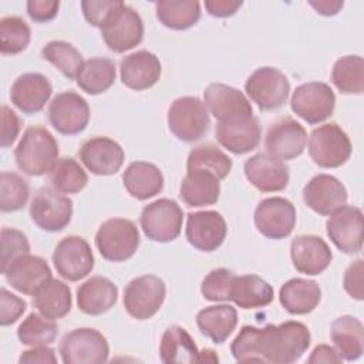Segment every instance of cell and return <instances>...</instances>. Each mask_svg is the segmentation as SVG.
Returning <instances> with one entry per match:
<instances>
[{"instance_id":"cell-1","label":"cell","mask_w":364,"mask_h":364,"mask_svg":"<svg viewBox=\"0 0 364 364\" xmlns=\"http://www.w3.org/2000/svg\"><path fill=\"white\" fill-rule=\"evenodd\" d=\"M310 346L306 324L294 320L262 328L243 326L230 344V353L239 363L291 364L300 360Z\"/></svg>"},{"instance_id":"cell-2","label":"cell","mask_w":364,"mask_h":364,"mask_svg":"<svg viewBox=\"0 0 364 364\" xmlns=\"http://www.w3.org/2000/svg\"><path fill=\"white\" fill-rule=\"evenodd\" d=\"M58 142L53 134L41 127H28L14 149V159L20 171L28 176L50 173L58 161Z\"/></svg>"},{"instance_id":"cell-3","label":"cell","mask_w":364,"mask_h":364,"mask_svg":"<svg viewBox=\"0 0 364 364\" xmlns=\"http://www.w3.org/2000/svg\"><path fill=\"white\" fill-rule=\"evenodd\" d=\"M136 225L125 218H111L101 223L95 235V245L100 255L114 263L131 259L139 246Z\"/></svg>"},{"instance_id":"cell-4","label":"cell","mask_w":364,"mask_h":364,"mask_svg":"<svg viewBox=\"0 0 364 364\" xmlns=\"http://www.w3.org/2000/svg\"><path fill=\"white\" fill-rule=\"evenodd\" d=\"M209 111L202 100L192 95L176 98L168 109V127L183 142L200 139L209 129Z\"/></svg>"},{"instance_id":"cell-5","label":"cell","mask_w":364,"mask_h":364,"mask_svg":"<svg viewBox=\"0 0 364 364\" xmlns=\"http://www.w3.org/2000/svg\"><path fill=\"white\" fill-rule=\"evenodd\" d=\"M309 154L320 168H338L351 155V141L338 124H323L310 132Z\"/></svg>"},{"instance_id":"cell-6","label":"cell","mask_w":364,"mask_h":364,"mask_svg":"<svg viewBox=\"0 0 364 364\" xmlns=\"http://www.w3.org/2000/svg\"><path fill=\"white\" fill-rule=\"evenodd\" d=\"M58 353L64 364H101L108 360L109 346L102 333L82 327L61 338Z\"/></svg>"},{"instance_id":"cell-7","label":"cell","mask_w":364,"mask_h":364,"mask_svg":"<svg viewBox=\"0 0 364 364\" xmlns=\"http://www.w3.org/2000/svg\"><path fill=\"white\" fill-rule=\"evenodd\" d=\"M182 222L183 212L181 206L168 198L145 205L139 216V225L145 236L159 243L175 240L181 233Z\"/></svg>"},{"instance_id":"cell-8","label":"cell","mask_w":364,"mask_h":364,"mask_svg":"<svg viewBox=\"0 0 364 364\" xmlns=\"http://www.w3.org/2000/svg\"><path fill=\"white\" fill-rule=\"evenodd\" d=\"M166 297V286L155 274L132 279L124 289V307L136 320L151 318L158 313Z\"/></svg>"},{"instance_id":"cell-9","label":"cell","mask_w":364,"mask_h":364,"mask_svg":"<svg viewBox=\"0 0 364 364\" xmlns=\"http://www.w3.org/2000/svg\"><path fill=\"white\" fill-rule=\"evenodd\" d=\"M247 97L263 111L277 109L284 105L290 94L287 77L274 67L255 70L245 82Z\"/></svg>"},{"instance_id":"cell-10","label":"cell","mask_w":364,"mask_h":364,"mask_svg":"<svg viewBox=\"0 0 364 364\" xmlns=\"http://www.w3.org/2000/svg\"><path fill=\"white\" fill-rule=\"evenodd\" d=\"M336 107V95L328 84L321 81H311L299 85L291 95V111L314 125L331 117Z\"/></svg>"},{"instance_id":"cell-11","label":"cell","mask_w":364,"mask_h":364,"mask_svg":"<svg viewBox=\"0 0 364 364\" xmlns=\"http://www.w3.org/2000/svg\"><path fill=\"white\" fill-rule=\"evenodd\" d=\"M30 216L40 229L60 232L71 220L73 200L54 188L43 186L30 203Z\"/></svg>"},{"instance_id":"cell-12","label":"cell","mask_w":364,"mask_h":364,"mask_svg":"<svg viewBox=\"0 0 364 364\" xmlns=\"http://www.w3.org/2000/svg\"><path fill=\"white\" fill-rule=\"evenodd\" d=\"M94 262L88 242L75 235L61 239L53 252V263L57 273L68 282H78L88 276L94 269Z\"/></svg>"},{"instance_id":"cell-13","label":"cell","mask_w":364,"mask_h":364,"mask_svg":"<svg viewBox=\"0 0 364 364\" xmlns=\"http://www.w3.org/2000/svg\"><path fill=\"white\" fill-rule=\"evenodd\" d=\"M215 132L219 144L235 155L257 148L262 135L259 119L253 114H236L219 119Z\"/></svg>"},{"instance_id":"cell-14","label":"cell","mask_w":364,"mask_h":364,"mask_svg":"<svg viewBox=\"0 0 364 364\" xmlns=\"http://www.w3.org/2000/svg\"><path fill=\"white\" fill-rule=\"evenodd\" d=\"M294 205L282 196L266 198L255 209V226L267 239L280 240L291 235L296 225Z\"/></svg>"},{"instance_id":"cell-15","label":"cell","mask_w":364,"mask_h":364,"mask_svg":"<svg viewBox=\"0 0 364 364\" xmlns=\"http://www.w3.org/2000/svg\"><path fill=\"white\" fill-rule=\"evenodd\" d=\"M48 119L60 134H80L87 128L90 121L88 102L74 91L60 92L48 105Z\"/></svg>"},{"instance_id":"cell-16","label":"cell","mask_w":364,"mask_h":364,"mask_svg":"<svg viewBox=\"0 0 364 364\" xmlns=\"http://www.w3.org/2000/svg\"><path fill=\"white\" fill-rule=\"evenodd\" d=\"M326 230L337 249L347 255L363 249V212L353 205H343L326 222Z\"/></svg>"},{"instance_id":"cell-17","label":"cell","mask_w":364,"mask_h":364,"mask_svg":"<svg viewBox=\"0 0 364 364\" xmlns=\"http://www.w3.org/2000/svg\"><path fill=\"white\" fill-rule=\"evenodd\" d=\"M307 144V132L304 127L291 117L276 119L267 129L264 146L269 155L290 161L300 156Z\"/></svg>"},{"instance_id":"cell-18","label":"cell","mask_w":364,"mask_h":364,"mask_svg":"<svg viewBox=\"0 0 364 364\" xmlns=\"http://www.w3.org/2000/svg\"><path fill=\"white\" fill-rule=\"evenodd\" d=\"M101 36L114 53H125L144 38V21L136 10L124 6L102 28Z\"/></svg>"},{"instance_id":"cell-19","label":"cell","mask_w":364,"mask_h":364,"mask_svg":"<svg viewBox=\"0 0 364 364\" xmlns=\"http://www.w3.org/2000/svg\"><path fill=\"white\" fill-rule=\"evenodd\" d=\"M226 233V222L216 210L192 212L186 218V239L200 252L216 250L223 243Z\"/></svg>"},{"instance_id":"cell-20","label":"cell","mask_w":364,"mask_h":364,"mask_svg":"<svg viewBox=\"0 0 364 364\" xmlns=\"http://www.w3.org/2000/svg\"><path fill=\"white\" fill-rule=\"evenodd\" d=\"M80 159L94 175L108 176L117 173L125 159L122 146L108 136H92L87 139L80 151Z\"/></svg>"},{"instance_id":"cell-21","label":"cell","mask_w":364,"mask_h":364,"mask_svg":"<svg viewBox=\"0 0 364 364\" xmlns=\"http://www.w3.org/2000/svg\"><path fill=\"white\" fill-rule=\"evenodd\" d=\"M303 200L316 213L327 216L346 205L347 189L336 176L318 173L303 188Z\"/></svg>"},{"instance_id":"cell-22","label":"cell","mask_w":364,"mask_h":364,"mask_svg":"<svg viewBox=\"0 0 364 364\" xmlns=\"http://www.w3.org/2000/svg\"><path fill=\"white\" fill-rule=\"evenodd\" d=\"M290 257L297 272L316 276L330 266L333 253L320 236L299 235L290 243Z\"/></svg>"},{"instance_id":"cell-23","label":"cell","mask_w":364,"mask_h":364,"mask_svg":"<svg viewBox=\"0 0 364 364\" xmlns=\"http://www.w3.org/2000/svg\"><path fill=\"white\" fill-rule=\"evenodd\" d=\"M3 274L13 289L23 294L34 296L51 279V269L41 256L28 253L11 262Z\"/></svg>"},{"instance_id":"cell-24","label":"cell","mask_w":364,"mask_h":364,"mask_svg":"<svg viewBox=\"0 0 364 364\" xmlns=\"http://www.w3.org/2000/svg\"><path fill=\"white\" fill-rule=\"evenodd\" d=\"M246 179L260 192H279L289 183L287 165L269 155L259 152L245 162Z\"/></svg>"},{"instance_id":"cell-25","label":"cell","mask_w":364,"mask_h":364,"mask_svg":"<svg viewBox=\"0 0 364 364\" xmlns=\"http://www.w3.org/2000/svg\"><path fill=\"white\" fill-rule=\"evenodd\" d=\"M162 68L159 58L146 50H139L125 55L119 63V75L124 85L131 90L142 91L154 87Z\"/></svg>"},{"instance_id":"cell-26","label":"cell","mask_w":364,"mask_h":364,"mask_svg":"<svg viewBox=\"0 0 364 364\" xmlns=\"http://www.w3.org/2000/svg\"><path fill=\"white\" fill-rule=\"evenodd\" d=\"M53 92L51 82L40 73H24L18 75L11 88V102L24 114L40 112Z\"/></svg>"},{"instance_id":"cell-27","label":"cell","mask_w":364,"mask_h":364,"mask_svg":"<svg viewBox=\"0 0 364 364\" xmlns=\"http://www.w3.org/2000/svg\"><path fill=\"white\" fill-rule=\"evenodd\" d=\"M203 102L208 111L219 121L236 114H253L246 95L230 85L212 82L203 91Z\"/></svg>"},{"instance_id":"cell-28","label":"cell","mask_w":364,"mask_h":364,"mask_svg":"<svg viewBox=\"0 0 364 364\" xmlns=\"http://www.w3.org/2000/svg\"><path fill=\"white\" fill-rule=\"evenodd\" d=\"M118 299V287L104 276H94L77 289V306L88 316L108 311Z\"/></svg>"},{"instance_id":"cell-29","label":"cell","mask_w":364,"mask_h":364,"mask_svg":"<svg viewBox=\"0 0 364 364\" xmlns=\"http://www.w3.org/2000/svg\"><path fill=\"white\" fill-rule=\"evenodd\" d=\"M122 182L132 198L146 200L162 191L164 175L156 165L145 161H135L124 171Z\"/></svg>"},{"instance_id":"cell-30","label":"cell","mask_w":364,"mask_h":364,"mask_svg":"<svg viewBox=\"0 0 364 364\" xmlns=\"http://www.w3.org/2000/svg\"><path fill=\"white\" fill-rule=\"evenodd\" d=\"M279 300L290 314L311 313L321 300V289L314 280L294 277L282 284Z\"/></svg>"},{"instance_id":"cell-31","label":"cell","mask_w":364,"mask_h":364,"mask_svg":"<svg viewBox=\"0 0 364 364\" xmlns=\"http://www.w3.org/2000/svg\"><path fill=\"white\" fill-rule=\"evenodd\" d=\"M219 195V179L210 172L200 169L188 171L181 182L179 196L188 206L200 208L213 205L218 202Z\"/></svg>"},{"instance_id":"cell-32","label":"cell","mask_w":364,"mask_h":364,"mask_svg":"<svg viewBox=\"0 0 364 364\" xmlns=\"http://www.w3.org/2000/svg\"><path fill=\"white\" fill-rule=\"evenodd\" d=\"M196 326L205 337L222 344L237 326V311L230 304L205 307L196 314Z\"/></svg>"},{"instance_id":"cell-33","label":"cell","mask_w":364,"mask_h":364,"mask_svg":"<svg viewBox=\"0 0 364 364\" xmlns=\"http://www.w3.org/2000/svg\"><path fill=\"white\" fill-rule=\"evenodd\" d=\"M331 341L336 346L340 357L347 361H354L364 351V327L354 316H341L331 323Z\"/></svg>"},{"instance_id":"cell-34","label":"cell","mask_w":364,"mask_h":364,"mask_svg":"<svg viewBox=\"0 0 364 364\" xmlns=\"http://www.w3.org/2000/svg\"><path fill=\"white\" fill-rule=\"evenodd\" d=\"M273 287L257 274L235 276L230 289V300L240 309H260L273 301Z\"/></svg>"},{"instance_id":"cell-35","label":"cell","mask_w":364,"mask_h":364,"mask_svg":"<svg viewBox=\"0 0 364 364\" xmlns=\"http://www.w3.org/2000/svg\"><path fill=\"white\" fill-rule=\"evenodd\" d=\"M159 357L166 364H192L199 363V350L183 327L171 326L162 336Z\"/></svg>"},{"instance_id":"cell-36","label":"cell","mask_w":364,"mask_h":364,"mask_svg":"<svg viewBox=\"0 0 364 364\" xmlns=\"http://www.w3.org/2000/svg\"><path fill=\"white\" fill-rule=\"evenodd\" d=\"M33 304L48 318H63L71 310V290L64 282L51 277L34 293Z\"/></svg>"},{"instance_id":"cell-37","label":"cell","mask_w":364,"mask_h":364,"mask_svg":"<svg viewBox=\"0 0 364 364\" xmlns=\"http://www.w3.org/2000/svg\"><path fill=\"white\" fill-rule=\"evenodd\" d=\"M117 70L112 60L107 57H92L84 61L77 75V85L90 95L105 92L115 82Z\"/></svg>"},{"instance_id":"cell-38","label":"cell","mask_w":364,"mask_h":364,"mask_svg":"<svg viewBox=\"0 0 364 364\" xmlns=\"http://www.w3.org/2000/svg\"><path fill=\"white\" fill-rule=\"evenodd\" d=\"M156 18L171 30H186L200 18V3L196 0H161L155 3Z\"/></svg>"},{"instance_id":"cell-39","label":"cell","mask_w":364,"mask_h":364,"mask_svg":"<svg viewBox=\"0 0 364 364\" xmlns=\"http://www.w3.org/2000/svg\"><path fill=\"white\" fill-rule=\"evenodd\" d=\"M232 159L216 145L213 144H202L195 146L186 161L188 171H206L215 175L219 181L225 179L232 169Z\"/></svg>"},{"instance_id":"cell-40","label":"cell","mask_w":364,"mask_h":364,"mask_svg":"<svg viewBox=\"0 0 364 364\" xmlns=\"http://www.w3.org/2000/svg\"><path fill=\"white\" fill-rule=\"evenodd\" d=\"M331 82L343 94H363L364 61L360 55H344L338 58L331 70Z\"/></svg>"},{"instance_id":"cell-41","label":"cell","mask_w":364,"mask_h":364,"mask_svg":"<svg viewBox=\"0 0 364 364\" xmlns=\"http://www.w3.org/2000/svg\"><path fill=\"white\" fill-rule=\"evenodd\" d=\"M41 57L57 67L68 80H77L84 65L81 53L73 44L63 40L47 43L41 50Z\"/></svg>"},{"instance_id":"cell-42","label":"cell","mask_w":364,"mask_h":364,"mask_svg":"<svg viewBox=\"0 0 364 364\" xmlns=\"http://www.w3.org/2000/svg\"><path fill=\"white\" fill-rule=\"evenodd\" d=\"M50 182L61 193H78L87 186L88 175L73 156H64L50 171Z\"/></svg>"},{"instance_id":"cell-43","label":"cell","mask_w":364,"mask_h":364,"mask_svg":"<svg viewBox=\"0 0 364 364\" xmlns=\"http://www.w3.org/2000/svg\"><path fill=\"white\" fill-rule=\"evenodd\" d=\"M58 333V326L53 318L41 313H30L18 326L17 337L24 346H48L54 343Z\"/></svg>"},{"instance_id":"cell-44","label":"cell","mask_w":364,"mask_h":364,"mask_svg":"<svg viewBox=\"0 0 364 364\" xmlns=\"http://www.w3.org/2000/svg\"><path fill=\"white\" fill-rule=\"evenodd\" d=\"M1 54H18L27 48L31 38L28 24L18 16H7L0 20Z\"/></svg>"},{"instance_id":"cell-45","label":"cell","mask_w":364,"mask_h":364,"mask_svg":"<svg viewBox=\"0 0 364 364\" xmlns=\"http://www.w3.org/2000/svg\"><path fill=\"white\" fill-rule=\"evenodd\" d=\"M30 188L26 179L16 172L0 173V209L1 212L20 210L28 200Z\"/></svg>"},{"instance_id":"cell-46","label":"cell","mask_w":364,"mask_h":364,"mask_svg":"<svg viewBox=\"0 0 364 364\" xmlns=\"http://www.w3.org/2000/svg\"><path fill=\"white\" fill-rule=\"evenodd\" d=\"M235 273L225 269H213L208 273V276L202 280L200 293L209 301H229L230 300V289L235 280Z\"/></svg>"},{"instance_id":"cell-47","label":"cell","mask_w":364,"mask_h":364,"mask_svg":"<svg viewBox=\"0 0 364 364\" xmlns=\"http://www.w3.org/2000/svg\"><path fill=\"white\" fill-rule=\"evenodd\" d=\"M1 242V273L16 259L30 253V243L27 236L13 228H3L0 233Z\"/></svg>"},{"instance_id":"cell-48","label":"cell","mask_w":364,"mask_h":364,"mask_svg":"<svg viewBox=\"0 0 364 364\" xmlns=\"http://www.w3.org/2000/svg\"><path fill=\"white\" fill-rule=\"evenodd\" d=\"M125 6L121 0H84L81 9L85 20L100 30Z\"/></svg>"},{"instance_id":"cell-49","label":"cell","mask_w":364,"mask_h":364,"mask_svg":"<svg viewBox=\"0 0 364 364\" xmlns=\"http://www.w3.org/2000/svg\"><path fill=\"white\" fill-rule=\"evenodd\" d=\"M27 303L18 296L10 293L6 287L0 289V324L10 326L16 323L26 311Z\"/></svg>"},{"instance_id":"cell-50","label":"cell","mask_w":364,"mask_h":364,"mask_svg":"<svg viewBox=\"0 0 364 364\" xmlns=\"http://www.w3.org/2000/svg\"><path fill=\"white\" fill-rule=\"evenodd\" d=\"M363 273H364V264L363 259L354 260L344 272L343 286L344 290L348 293L350 297L361 301L364 299V290H363Z\"/></svg>"},{"instance_id":"cell-51","label":"cell","mask_w":364,"mask_h":364,"mask_svg":"<svg viewBox=\"0 0 364 364\" xmlns=\"http://www.w3.org/2000/svg\"><path fill=\"white\" fill-rule=\"evenodd\" d=\"M20 132V119L17 114L7 105H1V148H9L14 144Z\"/></svg>"},{"instance_id":"cell-52","label":"cell","mask_w":364,"mask_h":364,"mask_svg":"<svg viewBox=\"0 0 364 364\" xmlns=\"http://www.w3.org/2000/svg\"><path fill=\"white\" fill-rule=\"evenodd\" d=\"M27 14L36 23H47L53 20L60 9L58 0H28Z\"/></svg>"},{"instance_id":"cell-53","label":"cell","mask_w":364,"mask_h":364,"mask_svg":"<svg viewBox=\"0 0 364 364\" xmlns=\"http://www.w3.org/2000/svg\"><path fill=\"white\" fill-rule=\"evenodd\" d=\"M20 364H55L57 355L51 347L37 346L21 353L18 358Z\"/></svg>"},{"instance_id":"cell-54","label":"cell","mask_w":364,"mask_h":364,"mask_svg":"<svg viewBox=\"0 0 364 364\" xmlns=\"http://www.w3.org/2000/svg\"><path fill=\"white\" fill-rule=\"evenodd\" d=\"M243 1L237 0H206L205 9L213 17H230L233 16L240 7Z\"/></svg>"},{"instance_id":"cell-55","label":"cell","mask_w":364,"mask_h":364,"mask_svg":"<svg viewBox=\"0 0 364 364\" xmlns=\"http://www.w3.org/2000/svg\"><path fill=\"white\" fill-rule=\"evenodd\" d=\"M310 364H318V363H341L343 358L340 357L336 347H331L328 344H318L311 351L309 360Z\"/></svg>"},{"instance_id":"cell-56","label":"cell","mask_w":364,"mask_h":364,"mask_svg":"<svg viewBox=\"0 0 364 364\" xmlns=\"http://www.w3.org/2000/svg\"><path fill=\"white\" fill-rule=\"evenodd\" d=\"M309 4L321 16H334L343 9V1L340 0H310Z\"/></svg>"},{"instance_id":"cell-57","label":"cell","mask_w":364,"mask_h":364,"mask_svg":"<svg viewBox=\"0 0 364 364\" xmlns=\"http://www.w3.org/2000/svg\"><path fill=\"white\" fill-rule=\"evenodd\" d=\"M218 361H219V358L213 350L205 348V350L199 351V363H218Z\"/></svg>"}]
</instances>
